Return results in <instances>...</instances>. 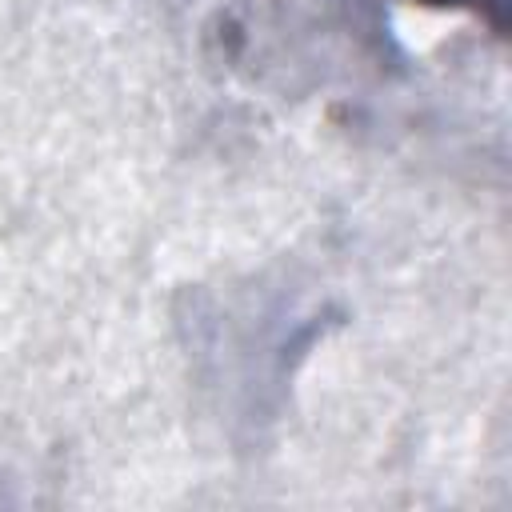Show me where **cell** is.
Wrapping results in <instances>:
<instances>
[{
  "mask_svg": "<svg viewBox=\"0 0 512 512\" xmlns=\"http://www.w3.org/2000/svg\"><path fill=\"white\" fill-rule=\"evenodd\" d=\"M420 8H432V12H468L476 20H484L496 36L504 32V12H508V0H412Z\"/></svg>",
  "mask_w": 512,
  "mask_h": 512,
  "instance_id": "obj_1",
  "label": "cell"
}]
</instances>
